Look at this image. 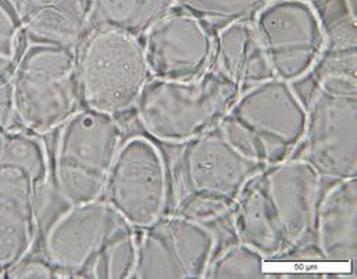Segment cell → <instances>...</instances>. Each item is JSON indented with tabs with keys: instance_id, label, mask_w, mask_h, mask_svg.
Wrapping results in <instances>:
<instances>
[{
	"instance_id": "7a4b0ae2",
	"label": "cell",
	"mask_w": 357,
	"mask_h": 279,
	"mask_svg": "<svg viewBox=\"0 0 357 279\" xmlns=\"http://www.w3.org/2000/svg\"><path fill=\"white\" fill-rule=\"evenodd\" d=\"M263 168L218 127L181 145L170 174V211L209 224L229 216L248 182Z\"/></svg>"
},
{
	"instance_id": "3957f363",
	"label": "cell",
	"mask_w": 357,
	"mask_h": 279,
	"mask_svg": "<svg viewBox=\"0 0 357 279\" xmlns=\"http://www.w3.org/2000/svg\"><path fill=\"white\" fill-rule=\"evenodd\" d=\"M306 115L294 84L272 77L241 91L219 127L246 157L271 167L294 157L302 147Z\"/></svg>"
},
{
	"instance_id": "d4e9b609",
	"label": "cell",
	"mask_w": 357,
	"mask_h": 279,
	"mask_svg": "<svg viewBox=\"0 0 357 279\" xmlns=\"http://www.w3.org/2000/svg\"><path fill=\"white\" fill-rule=\"evenodd\" d=\"M343 13H346L350 19L356 20V0H340Z\"/></svg>"
},
{
	"instance_id": "9c48e42d",
	"label": "cell",
	"mask_w": 357,
	"mask_h": 279,
	"mask_svg": "<svg viewBox=\"0 0 357 279\" xmlns=\"http://www.w3.org/2000/svg\"><path fill=\"white\" fill-rule=\"evenodd\" d=\"M136 231L172 209V178L158 143L146 136L126 137L110 168L103 197Z\"/></svg>"
},
{
	"instance_id": "4fadbf2b",
	"label": "cell",
	"mask_w": 357,
	"mask_h": 279,
	"mask_svg": "<svg viewBox=\"0 0 357 279\" xmlns=\"http://www.w3.org/2000/svg\"><path fill=\"white\" fill-rule=\"evenodd\" d=\"M142 45L152 79L190 81L212 69L216 32L174 8L147 30Z\"/></svg>"
},
{
	"instance_id": "484cf974",
	"label": "cell",
	"mask_w": 357,
	"mask_h": 279,
	"mask_svg": "<svg viewBox=\"0 0 357 279\" xmlns=\"http://www.w3.org/2000/svg\"><path fill=\"white\" fill-rule=\"evenodd\" d=\"M310 3H313L319 10H320V13H321V16H323V10L329 6L332 2H335V0H309Z\"/></svg>"
},
{
	"instance_id": "ba28073f",
	"label": "cell",
	"mask_w": 357,
	"mask_h": 279,
	"mask_svg": "<svg viewBox=\"0 0 357 279\" xmlns=\"http://www.w3.org/2000/svg\"><path fill=\"white\" fill-rule=\"evenodd\" d=\"M306 110L302 159L323 181L357 178V79L314 80Z\"/></svg>"
},
{
	"instance_id": "30bf717a",
	"label": "cell",
	"mask_w": 357,
	"mask_h": 279,
	"mask_svg": "<svg viewBox=\"0 0 357 279\" xmlns=\"http://www.w3.org/2000/svg\"><path fill=\"white\" fill-rule=\"evenodd\" d=\"M324 17L309 0H266L250 19L273 77H310L326 43Z\"/></svg>"
},
{
	"instance_id": "7c38bea8",
	"label": "cell",
	"mask_w": 357,
	"mask_h": 279,
	"mask_svg": "<svg viewBox=\"0 0 357 279\" xmlns=\"http://www.w3.org/2000/svg\"><path fill=\"white\" fill-rule=\"evenodd\" d=\"M125 224L102 198L68 205L46 230L43 257L63 278L91 279L106 246Z\"/></svg>"
},
{
	"instance_id": "cb8c5ba5",
	"label": "cell",
	"mask_w": 357,
	"mask_h": 279,
	"mask_svg": "<svg viewBox=\"0 0 357 279\" xmlns=\"http://www.w3.org/2000/svg\"><path fill=\"white\" fill-rule=\"evenodd\" d=\"M12 129L8 97H6V86L0 87V141H2L3 134Z\"/></svg>"
},
{
	"instance_id": "7402d4cb",
	"label": "cell",
	"mask_w": 357,
	"mask_h": 279,
	"mask_svg": "<svg viewBox=\"0 0 357 279\" xmlns=\"http://www.w3.org/2000/svg\"><path fill=\"white\" fill-rule=\"evenodd\" d=\"M24 49L22 5L0 0V87L10 80Z\"/></svg>"
},
{
	"instance_id": "8992f818",
	"label": "cell",
	"mask_w": 357,
	"mask_h": 279,
	"mask_svg": "<svg viewBox=\"0 0 357 279\" xmlns=\"http://www.w3.org/2000/svg\"><path fill=\"white\" fill-rule=\"evenodd\" d=\"M126 138L119 117L82 107L54 131L50 181L66 205L103 197L119 150Z\"/></svg>"
},
{
	"instance_id": "277c9868",
	"label": "cell",
	"mask_w": 357,
	"mask_h": 279,
	"mask_svg": "<svg viewBox=\"0 0 357 279\" xmlns=\"http://www.w3.org/2000/svg\"><path fill=\"white\" fill-rule=\"evenodd\" d=\"M6 97L12 129L53 134L83 107L77 51L26 43Z\"/></svg>"
},
{
	"instance_id": "ac0fdd59",
	"label": "cell",
	"mask_w": 357,
	"mask_h": 279,
	"mask_svg": "<svg viewBox=\"0 0 357 279\" xmlns=\"http://www.w3.org/2000/svg\"><path fill=\"white\" fill-rule=\"evenodd\" d=\"M174 8L176 0H92L96 27L117 30L140 40Z\"/></svg>"
},
{
	"instance_id": "2e32d148",
	"label": "cell",
	"mask_w": 357,
	"mask_h": 279,
	"mask_svg": "<svg viewBox=\"0 0 357 279\" xmlns=\"http://www.w3.org/2000/svg\"><path fill=\"white\" fill-rule=\"evenodd\" d=\"M26 43L77 51L96 29L92 0H23Z\"/></svg>"
},
{
	"instance_id": "4316f807",
	"label": "cell",
	"mask_w": 357,
	"mask_h": 279,
	"mask_svg": "<svg viewBox=\"0 0 357 279\" xmlns=\"http://www.w3.org/2000/svg\"><path fill=\"white\" fill-rule=\"evenodd\" d=\"M13 2H16V3H19V5H23V0H13Z\"/></svg>"
},
{
	"instance_id": "603a6c76",
	"label": "cell",
	"mask_w": 357,
	"mask_h": 279,
	"mask_svg": "<svg viewBox=\"0 0 357 279\" xmlns=\"http://www.w3.org/2000/svg\"><path fill=\"white\" fill-rule=\"evenodd\" d=\"M8 279H57L63 278V273L59 271L45 257L35 258L33 254L16 264L6 272Z\"/></svg>"
},
{
	"instance_id": "9a60e30c",
	"label": "cell",
	"mask_w": 357,
	"mask_h": 279,
	"mask_svg": "<svg viewBox=\"0 0 357 279\" xmlns=\"http://www.w3.org/2000/svg\"><path fill=\"white\" fill-rule=\"evenodd\" d=\"M313 245L321 262L350 266L357 261V178L333 182L319 201Z\"/></svg>"
},
{
	"instance_id": "ffe728a7",
	"label": "cell",
	"mask_w": 357,
	"mask_h": 279,
	"mask_svg": "<svg viewBox=\"0 0 357 279\" xmlns=\"http://www.w3.org/2000/svg\"><path fill=\"white\" fill-rule=\"evenodd\" d=\"M207 279H264L272 278L267 261L253 248L234 239V242L219 246L209 268Z\"/></svg>"
},
{
	"instance_id": "5b68a950",
	"label": "cell",
	"mask_w": 357,
	"mask_h": 279,
	"mask_svg": "<svg viewBox=\"0 0 357 279\" xmlns=\"http://www.w3.org/2000/svg\"><path fill=\"white\" fill-rule=\"evenodd\" d=\"M239 95L213 69L190 81L151 79L133 113L146 137L181 147L218 129Z\"/></svg>"
},
{
	"instance_id": "8fae6325",
	"label": "cell",
	"mask_w": 357,
	"mask_h": 279,
	"mask_svg": "<svg viewBox=\"0 0 357 279\" xmlns=\"http://www.w3.org/2000/svg\"><path fill=\"white\" fill-rule=\"evenodd\" d=\"M219 235L209 223L169 211L137 231V262L133 279H204Z\"/></svg>"
},
{
	"instance_id": "83f0119b",
	"label": "cell",
	"mask_w": 357,
	"mask_h": 279,
	"mask_svg": "<svg viewBox=\"0 0 357 279\" xmlns=\"http://www.w3.org/2000/svg\"><path fill=\"white\" fill-rule=\"evenodd\" d=\"M0 278H5V273L2 271H0Z\"/></svg>"
},
{
	"instance_id": "d6986e66",
	"label": "cell",
	"mask_w": 357,
	"mask_h": 279,
	"mask_svg": "<svg viewBox=\"0 0 357 279\" xmlns=\"http://www.w3.org/2000/svg\"><path fill=\"white\" fill-rule=\"evenodd\" d=\"M0 163L22 167L39 182L50 184V152L39 134L9 129L0 141Z\"/></svg>"
},
{
	"instance_id": "e0dca14e",
	"label": "cell",
	"mask_w": 357,
	"mask_h": 279,
	"mask_svg": "<svg viewBox=\"0 0 357 279\" xmlns=\"http://www.w3.org/2000/svg\"><path fill=\"white\" fill-rule=\"evenodd\" d=\"M212 69L241 91L273 77L252 20L230 23L216 30Z\"/></svg>"
},
{
	"instance_id": "6da1fadb",
	"label": "cell",
	"mask_w": 357,
	"mask_h": 279,
	"mask_svg": "<svg viewBox=\"0 0 357 279\" xmlns=\"http://www.w3.org/2000/svg\"><path fill=\"white\" fill-rule=\"evenodd\" d=\"M321 182L302 157L264 167L248 182L230 212L234 239L269 262L313 244Z\"/></svg>"
},
{
	"instance_id": "52a82bcc",
	"label": "cell",
	"mask_w": 357,
	"mask_h": 279,
	"mask_svg": "<svg viewBox=\"0 0 357 279\" xmlns=\"http://www.w3.org/2000/svg\"><path fill=\"white\" fill-rule=\"evenodd\" d=\"M82 103L114 117L133 111L152 79L142 40L96 27L77 50Z\"/></svg>"
},
{
	"instance_id": "5bb4252c",
	"label": "cell",
	"mask_w": 357,
	"mask_h": 279,
	"mask_svg": "<svg viewBox=\"0 0 357 279\" xmlns=\"http://www.w3.org/2000/svg\"><path fill=\"white\" fill-rule=\"evenodd\" d=\"M47 185L22 167L0 163V271L33 254Z\"/></svg>"
},
{
	"instance_id": "44dd1931",
	"label": "cell",
	"mask_w": 357,
	"mask_h": 279,
	"mask_svg": "<svg viewBox=\"0 0 357 279\" xmlns=\"http://www.w3.org/2000/svg\"><path fill=\"white\" fill-rule=\"evenodd\" d=\"M266 0H176V8L197 17L215 32L230 23L250 20Z\"/></svg>"
}]
</instances>
